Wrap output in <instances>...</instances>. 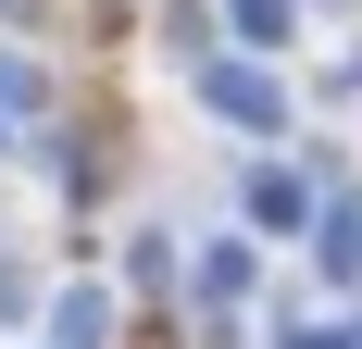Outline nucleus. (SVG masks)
Returning <instances> with one entry per match:
<instances>
[{"label":"nucleus","mask_w":362,"mask_h":349,"mask_svg":"<svg viewBox=\"0 0 362 349\" xmlns=\"http://www.w3.org/2000/svg\"><path fill=\"white\" fill-rule=\"evenodd\" d=\"M112 324H125V300H112L100 275H75L63 300H50V349H112Z\"/></svg>","instance_id":"1"},{"label":"nucleus","mask_w":362,"mask_h":349,"mask_svg":"<svg viewBox=\"0 0 362 349\" xmlns=\"http://www.w3.org/2000/svg\"><path fill=\"white\" fill-rule=\"evenodd\" d=\"M200 100H213L225 125H275V88H262L250 63H213V75H200Z\"/></svg>","instance_id":"2"},{"label":"nucleus","mask_w":362,"mask_h":349,"mask_svg":"<svg viewBox=\"0 0 362 349\" xmlns=\"http://www.w3.org/2000/svg\"><path fill=\"white\" fill-rule=\"evenodd\" d=\"M200 300H250V249H238V237L200 249Z\"/></svg>","instance_id":"3"},{"label":"nucleus","mask_w":362,"mask_h":349,"mask_svg":"<svg viewBox=\"0 0 362 349\" xmlns=\"http://www.w3.org/2000/svg\"><path fill=\"white\" fill-rule=\"evenodd\" d=\"M225 25H238V37H262V50H275V37H288V0H225Z\"/></svg>","instance_id":"4"},{"label":"nucleus","mask_w":362,"mask_h":349,"mask_svg":"<svg viewBox=\"0 0 362 349\" xmlns=\"http://www.w3.org/2000/svg\"><path fill=\"white\" fill-rule=\"evenodd\" d=\"M0 112H37V63H13V50H0Z\"/></svg>","instance_id":"5"}]
</instances>
